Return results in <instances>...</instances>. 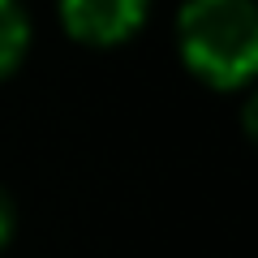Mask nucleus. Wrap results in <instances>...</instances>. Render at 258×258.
<instances>
[{
	"label": "nucleus",
	"mask_w": 258,
	"mask_h": 258,
	"mask_svg": "<svg viewBox=\"0 0 258 258\" xmlns=\"http://www.w3.org/2000/svg\"><path fill=\"white\" fill-rule=\"evenodd\" d=\"M176 47L194 78L215 91H237L258 69L254 0H185L176 13Z\"/></svg>",
	"instance_id": "f257e3e1"
},
{
	"label": "nucleus",
	"mask_w": 258,
	"mask_h": 258,
	"mask_svg": "<svg viewBox=\"0 0 258 258\" xmlns=\"http://www.w3.org/2000/svg\"><path fill=\"white\" fill-rule=\"evenodd\" d=\"M151 0H60V26L86 47H120L147 22Z\"/></svg>",
	"instance_id": "f03ea898"
},
{
	"label": "nucleus",
	"mask_w": 258,
	"mask_h": 258,
	"mask_svg": "<svg viewBox=\"0 0 258 258\" xmlns=\"http://www.w3.org/2000/svg\"><path fill=\"white\" fill-rule=\"evenodd\" d=\"M30 13L22 0H0V78H9L30 52Z\"/></svg>",
	"instance_id": "7ed1b4c3"
},
{
	"label": "nucleus",
	"mask_w": 258,
	"mask_h": 258,
	"mask_svg": "<svg viewBox=\"0 0 258 258\" xmlns=\"http://www.w3.org/2000/svg\"><path fill=\"white\" fill-rule=\"evenodd\" d=\"M13 228H18V211H13V198H9L5 189H0V249L9 245Z\"/></svg>",
	"instance_id": "20e7f679"
}]
</instances>
